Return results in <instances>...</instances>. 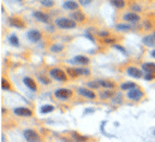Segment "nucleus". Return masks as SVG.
I'll list each match as a JSON object with an SVG mask.
<instances>
[{
  "label": "nucleus",
  "mask_w": 155,
  "mask_h": 142,
  "mask_svg": "<svg viewBox=\"0 0 155 142\" xmlns=\"http://www.w3.org/2000/svg\"><path fill=\"white\" fill-rule=\"evenodd\" d=\"M87 87H88V88H90V89H93V90H95V89H99V88H101V86H100V83H99V79L89 81V82L87 83Z\"/></svg>",
  "instance_id": "obj_26"
},
{
  "label": "nucleus",
  "mask_w": 155,
  "mask_h": 142,
  "mask_svg": "<svg viewBox=\"0 0 155 142\" xmlns=\"http://www.w3.org/2000/svg\"><path fill=\"white\" fill-rule=\"evenodd\" d=\"M150 54H152V57H153V58H155V49L152 51V53H150Z\"/></svg>",
  "instance_id": "obj_41"
},
{
  "label": "nucleus",
  "mask_w": 155,
  "mask_h": 142,
  "mask_svg": "<svg viewBox=\"0 0 155 142\" xmlns=\"http://www.w3.org/2000/svg\"><path fill=\"white\" fill-rule=\"evenodd\" d=\"M112 100H113V103L117 104V103H121V95L119 94V95H114L113 98H112Z\"/></svg>",
  "instance_id": "obj_38"
},
{
  "label": "nucleus",
  "mask_w": 155,
  "mask_h": 142,
  "mask_svg": "<svg viewBox=\"0 0 155 142\" xmlns=\"http://www.w3.org/2000/svg\"><path fill=\"white\" fill-rule=\"evenodd\" d=\"M143 96H144V93H143L138 87L126 92V98L130 99V100H132V101H138V100H141Z\"/></svg>",
  "instance_id": "obj_5"
},
{
  "label": "nucleus",
  "mask_w": 155,
  "mask_h": 142,
  "mask_svg": "<svg viewBox=\"0 0 155 142\" xmlns=\"http://www.w3.org/2000/svg\"><path fill=\"white\" fill-rule=\"evenodd\" d=\"M8 41H10V43H11V45H13V46H16V47H18V46H19V40H18V37L15 35V34L10 35Z\"/></svg>",
  "instance_id": "obj_34"
},
{
  "label": "nucleus",
  "mask_w": 155,
  "mask_h": 142,
  "mask_svg": "<svg viewBox=\"0 0 155 142\" xmlns=\"http://www.w3.org/2000/svg\"><path fill=\"white\" fill-rule=\"evenodd\" d=\"M23 82L28 87V89H30L34 93L38 92V86H36V82L34 81V78H31V77H24L23 78Z\"/></svg>",
  "instance_id": "obj_16"
},
{
  "label": "nucleus",
  "mask_w": 155,
  "mask_h": 142,
  "mask_svg": "<svg viewBox=\"0 0 155 142\" xmlns=\"http://www.w3.org/2000/svg\"><path fill=\"white\" fill-rule=\"evenodd\" d=\"M13 113L16 116H19V117H31L34 114L33 110H30L29 107H16L13 110Z\"/></svg>",
  "instance_id": "obj_10"
},
{
  "label": "nucleus",
  "mask_w": 155,
  "mask_h": 142,
  "mask_svg": "<svg viewBox=\"0 0 155 142\" xmlns=\"http://www.w3.org/2000/svg\"><path fill=\"white\" fill-rule=\"evenodd\" d=\"M71 139L74 140L75 142H87L89 140V137H87V136H83V135H81V134H78L76 131H71Z\"/></svg>",
  "instance_id": "obj_21"
},
{
  "label": "nucleus",
  "mask_w": 155,
  "mask_h": 142,
  "mask_svg": "<svg viewBox=\"0 0 155 142\" xmlns=\"http://www.w3.org/2000/svg\"><path fill=\"white\" fill-rule=\"evenodd\" d=\"M40 4H41V6L42 7H46V8H52L53 6H54V0H41L40 1Z\"/></svg>",
  "instance_id": "obj_31"
},
{
  "label": "nucleus",
  "mask_w": 155,
  "mask_h": 142,
  "mask_svg": "<svg viewBox=\"0 0 155 142\" xmlns=\"http://www.w3.org/2000/svg\"><path fill=\"white\" fill-rule=\"evenodd\" d=\"M18 1H22V0H18Z\"/></svg>",
  "instance_id": "obj_43"
},
{
  "label": "nucleus",
  "mask_w": 155,
  "mask_h": 142,
  "mask_svg": "<svg viewBox=\"0 0 155 142\" xmlns=\"http://www.w3.org/2000/svg\"><path fill=\"white\" fill-rule=\"evenodd\" d=\"M126 73L134 78H142L143 77V70L136 68V66H127L126 68Z\"/></svg>",
  "instance_id": "obj_11"
},
{
  "label": "nucleus",
  "mask_w": 155,
  "mask_h": 142,
  "mask_svg": "<svg viewBox=\"0 0 155 142\" xmlns=\"http://www.w3.org/2000/svg\"><path fill=\"white\" fill-rule=\"evenodd\" d=\"M72 95H74L72 90L68 88H58L54 90V96L58 100H68V99H71Z\"/></svg>",
  "instance_id": "obj_4"
},
{
  "label": "nucleus",
  "mask_w": 155,
  "mask_h": 142,
  "mask_svg": "<svg viewBox=\"0 0 155 142\" xmlns=\"http://www.w3.org/2000/svg\"><path fill=\"white\" fill-rule=\"evenodd\" d=\"M114 96V92L113 89H105L100 93V98L102 100H107V99H112Z\"/></svg>",
  "instance_id": "obj_22"
},
{
  "label": "nucleus",
  "mask_w": 155,
  "mask_h": 142,
  "mask_svg": "<svg viewBox=\"0 0 155 142\" xmlns=\"http://www.w3.org/2000/svg\"><path fill=\"white\" fill-rule=\"evenodd\" d=\"M134 88H137V84L134 83V82H125V83H121L120 84V89L124 90V92H127V90H131Z\"/></svg>",
  "instance_id": "obj_24"
},
{
  "label": "nucleus",
  "mask_w": 155,
  "mask_h": 142,
  "mask_svg": "<svg viewBox=\"0 0 155 142\" xmlns=\"http://www.w3.org/2000/svg\"><path fill=\"white\" fill-rule=\"evenodd\" d=\"M28 39L33 43H36V42H39L40 40L42 39V33L40 30H38V29H31V30L28 32Z\"/></svg>",
  "instance_id": "obj_13"
},
{
  "label": "nucleus",
  "mask_w": 155,
  "mask_h": 142,
  "mask_svg": "<svg viewBox=\"0 0 155 142\" xmlns=\"http://www.w3.org/2000/svg\"><path fill=\"white\" fill-rule=\"evenodd\" d=\"M8 24L11 27H15V28H18V29H24L25 28V23L18 17H11L8 19Z\"/></svg>",
  "instance_id": "obj_15"
},
{
  "label": "nucleus",
  "mask_w": 155,
  "mask_h": 142,
  "mask_svg": "<svg viewBox=\"0 0 155 142\" xmlns=\"http://www.w3.org/2000/svg\"><path fill=\"white\" fill-rule=\"evenodd\" d=\"M132 29H134L132 24H131V23H127V22L119 23V24H117L116 25V30H118V32H123V33H125V32H130V30H132Z\"/></svg>",
  "instance_id": "obj_18"
},
{
  "label": "nucleus",
  "mask_w": 155,
  "mask_h": 142,
  "mask_svg": "<svg viewBox=\"0 0 155 142\" xmlns=\"http://www.w3.org/2000/svg\"><path fill=\"white\" fill-rule=\"evenodd\" d=\"M33 16L36 21L45 23V24H51V22H52V17L47 12H43V11H34Z\"/></svg>",
  "instance_id": "obj_6"
},
{
  "label": "nucleus",
  "mask_w": 155,
  "mask_h": 142,
  "mask_svg": "<svg viewBox=\"0 0 155 142\" xmlns=\"http://www.w3.org/2000/svg\"><path fill=\"white\" fill-rule=\"evenodd\" d=\"M97 35L100 37H102V39H106V37H110L111 33L107 32V30H101V32H97Z\"/></svg>",
  "instance_id": "obj_35"
},
{
  "label": "nucleus",
  "mask_w": 155,
  "mask_h": 142,
  "mask_svg": "<svg viewBox=\"0 0 155 142\" xmlns=\"http://www.w3.org/2000/svg\"><path fill=\"white\" fill-rule=\"evenodd\" d=\"M76 71H77L78 76H89L90 75V70L84 66H78L76 68Z\"/></svg>",
  "instance_id": "obj_27"
},
{
  "label": "nucleus",
  "mask_w": 155,
  "mask_h": 142,
  "mask_svg": "<svg viewBox=\"0 0 155 142\" xmlns=\"http://www.w3.org/2000/svg\"><path fill=\"white\" fill-rule=\"evenodd\" d=\"M130 8H131L132 12H136V13H140L142 11V6L140 4H137V2H131L130 4Z\"/></svg>",
  "instance_id": "obj_32"
},
{
  "label": "nucleus",
  "mask_w": 155,
  "mask_h": 142,
  "mask_svg": "<svg viewBox=\"0 0 155 142\" xmlns=\"http://www.w3.org/2000/svg\"><path fill=\"white\" fill-rule=\"evenodd\" d=\"M142 42L147 47H155V36L154 35H146L143 36Z\"/></svg>",
  "instance_id": "obj_19"
},
{
  "label": "nucleus",
  "mask_w": 155,
  "mask_h": 142,
  "mask_svg": "<svg viewBox=\"0 0 155 142\" xmlns=\"http://www.w3.org/2000/svg\"><path fill=\"white\" fill-rule=\"evenodd\" d=\"M85 37H88V39H90V40H91L93 42H95V40H94V37H93V36L90 35V34H85Z\"/></svg>",
  "instance_id": "obj_40"
},
{
  "label": "nucleus",
  "mask_w": 155,
  "mask_h": 142,
  "mask_svg": "<svg viewBox=\"0 0 155 142\" xmlns=\"http://www.w3.org/2000/svg\"><path fill=\"white\" fill-rule=\"evenodd\" d=\"M54 25L59 29L69 30V29H75L77 27V22H75L70 17H58L54 21Z\"/></svg>",
  "instance_id": "obj_1"
},
{
  "label": "nucleus",
  "mask_w": 155,
  "mask_h": 142,
  "mask_svg": "<svg viewBox=\"0 0 155 142\" xmlns=\"http://www.w3.org/2000/svg\"><path fill=\"white\" fill-rule=\"evenodd\" d=\"M49 51H51L52 53H60V52L64 51V45H63V43H59V42H55V43L51 45Z\"/></svg>",
  "instance_id": "obj_23"
},
{
  "label": "nucleus",
  "mask_w": 155,
  "mask_h": 142,
  "mask_svg": "<svg viewBox=\"0 0 155 142\" xmlns=\"http://www.w3.org/2000/svg\"><path fill=\"white\" fill-rule=\"evenodd\" d=\"M69 62L71 64H77L79 66H87V65L90 64V59L88 57H85V56H76L72 59H70Z\"/></svg>",
  "instance_id": "obj_9"
},
{
  "label": "nucleus",
  "mask_w": 155,
  "mask_h": 142,
  "mask_svg": "<svg viewBox=\"0 0 155 142\" xmlns=\"http://www.w3.org/2000/svg\"><path fill=\"white\" fill-rule=\"evenodd\" d=\"M77 93L79 94V95H82V96L89 99V100H95L96 96H97L93 89H90V88H84V87H79V88H77Z\"/></svg>",
  "instance_id": "obj_8"
},
{
  "label": "nucleus",
  "mask_w": 155,
  "mask_h": 142,
  "mask_svg": "<svg viewBox=\"0 0 155 142\" xmlns=\"http://www.w3.org/2000/svg\"><path fill=\"white\" fill-rule=\"evenodd\" d=\"M38 79H39L40 83H42V84H45V86L51 84V78L47 77V76H45V75H42V73H40L39 76H38Z\"/></svg>",
  "instance_id": "obj_28"
},
{
  "label": "nucleus",
  "mask_w": 155,
  "mask_h": 142,
  "mask_svg": "<svg viewBox=\"0 0 155 142\" xmlns=\"http://www.w3.org/2000/svg\"><path fill=\"white\" fill-rule=\"evenodd\" d=\"M154 135H155V131H154Z\"/></svg>",
  "instance_id": "obj_44"
},
{
  "label": "nucleus",
  "mask_w": 155,
  "mask_h": 142,
  "mask_svg": "<svg viewBox=\"0 0 155 142\" xmlns=\"http://www.w3.org/2000/svg\"><path fill=\"white\" fill-rule=\"evenodd\" d=\"M123 21L124 22H127V23H131V24H135V23H137V22L141 21V17H140L138 13L132 12V11H129V12H124Z\"/></svg>",
  "instance_id": "obj_7"
},
{
  "label": "nucleus",
  "mask_w": 155,
  "mask_h": 142,
  "mask_svg": "<svg viewBox=\"0 0 155 142\" xmlns=\"http://www.w3.org/2000/svg\"><path fill=\"white\" fill-rule=\"evenodd\" d=\"M93 1H94V0H78V2H79L81 6H87V5L91 4Z\"/></svg>",
  "instance_id": "obj_37"
},
{
  "label": "nucleus",
  "mask_w": 155,
  "mask_h": 142,
  "mask_svg": "<svg viewBox=\"0 0 155 142\" xmlns=\"http://www.w3.org/2000/svg\"><path fill=\"white\" fill-rule=\"evenodd\" d=\"M104 42H105V43H107V45H113V43L116 42V39H112V37H106V39H104Z\"/></svg>",
  "instance_id": "obj_36"
},
{
  "label": "nucleus",
  "mask_w": 155,
  "mask_h": 142,
  "mask_svg": "<svg viewBox=\"0 0 155 142\" xmlns=\"http://www.w3.org/2000/svg\"><path fill=\"white\" fill-rule=\"evenodd\" d=\"M66 73L68 76H70L71 78H76V77H79L76 71V68H66Z\"/></svg>",
  "instance_id": "obj_33"
},
{
  "label": "nucleus",
  "mask_w": 155,
  "mask_h": 142,
  "mask_svg": "<svg viewBox=\"0 0 155 142\" xmlns=\"http://www.w3.org/2000/svg\"><path fill=\"white\" fill-rule=\"evenodd\" d=\"M110 2H111L114 7L119 8V10H121V8H124V7L126 6L125 0H110Z\"/></svg>",
  "instance_id": "obj_25"
},
{
  "label": "nucleus",
  "mask_w": 155,
  "mask_h": 142,
  "mask_svg": "<svg viewBox=\"0 0 155 142\" xmlns=\"http://www.w3.org/2000/svg\"><path fill=\"white\" fill-rule=\"evenodd\" d=\"M53 111H54V107L52 106V105H43V106H41V108H40V113H42V114L51 113Z\"/></svg>",
  "instance_id": "obj_29"
},
{
  "label": "nucleus",
  "mask_w": 155,
  "mask_h": 142,
  "mask_svg": "<svg viewBox=\"0 0 155 142\" xmlns=\"http://www.w3.org/2000/svg\"><path fill=\"white\" fill-rule=\"evenodd\" d=\"M113 47H114L116 49H119V51H121V53H124V54H126V49H125L124 47H121L120 45H113Z\"/></svg>",
  "instance_id": "obj_39"
},
{
  "label": "nucleus",
  "mask_w": 155,
  "mask_h": 142,
  "mask_svg": "<svg viewBox=\"0 0 155 142\" xmlns=\"http://www.w3.org/2000/svg\"><path fill=\"white\" fill-rule=\"evenodd\" d=\"M153 35H154V36H155V32H154V34H153Z\"/></svg>",
  "instance_id": "obj_42"
},
{
  "label": "nucleus",
  "mask_w": 155,
  "mask_h": 142,
  "mask_svg": "<svg viewBox=\"0 0 155 142\" xmlns=\"http://www.w3.org/2000/svg\"><path fill=\"white\" fill-rule=\"evenodd\" d=\"M142 70L146 73H153L155 75V63H143L142 64Z\"/></svg>",
  "instance_id": "obj_20"
},
{
  "label": "nucleus",
  "mask_w": 155,
  "mask_h": 142,
  "mask_svg": "<svg viewBox=\"0 0 155 142\" xmlns=\"http://www.w3.org/2000/svg\"><path fill=\"white\" fill-rule=\"evenodd\" d=\"M99 83H100L101 88H104V89H114L117 87L116 83L111 79H99Z\"/></svg>",
  "instance_id": "obj_17"
},
{
  "label": "nucleus",
  "mask_w": 155,
  "mask_h": 142,
  "mask_svg": "<svg viewBox=\"0 0 155 142\" xmlns=\"http://www.w3.org/2000/svg\"><path fill=\"white\" fill-rule=\"evenodd\" d=\"M1 88H2V90H6V92H10L12 89L10 82L6 78H1Z\"/></svg>",
  "instance_id": "obj_30"
},
{
  "label": "nucleus",
  "mask_w": 155,
  "mask_h": 142,
  "mask_svg": "<svg viewBox=\"0 0 155 142\" xmlns=\"http://www.w3.org/2000/svg\"><path fill=\"white\" fill-rule=\"evenodd\" d=\"M63 8H65V10H68V11H76L79 8V2L78 1H75V0H66V1H64V4H63Z\"/></svg>",
  "instance_id": "obj_14"
},
{
  "label": "nucleus",
  "mask_w": 155,
  "mask_h": 142,
  "mask_svg": "<svg viewBox=\"0 0 155 142\" xmlns=\"http://www.w3.org/2000/svg\"><path fill=\"white\" fill-rule=\"evenodd\" d=\"M49 76L51 78L58 81V82H66L68 81V73L60 68H53L49 70Z\"/></svg>",
  "instance_id": "obj_2"
},
{
  "label": "nucleus",
  "mask_w": 155,
  "mask_h": 142,
  "mask_svg": "<svg viewBox=\"0 0 155 142\" xmlns=\"http://www.w3.org/2000/svg\"><path fill=\"white\" fill-rule=\"evenodd\" d=\"M70 18H72L75 22H77V23H83V22H85V15H84V12L82 11V10H76V11H72L71 13H70Z\"/></svg>",
  "instance_id": "obj_12"
},
{
  "label": "nucleus",
  "mask_w": 155,
  "mask_h": 142,
  "mask_svg": "<svg viewBox=\"0 0 155 142\" xmlns=\"http://www.w3.org/2000/svg\"><path fill=\"white\" fill-rule=\"evenodd\" d=\"M23 137L27 142H41V136L35 129H24Z\"/></svg>",
  "instance_id": "obj_3"
}]
</instances>
